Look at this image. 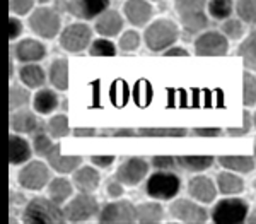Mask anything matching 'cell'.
I'll return each mask as SVG.
<instances>
[{
	"instance_id": "6da1fadb",
	"label": "cell",
	"mask_w": 256,
	"mask_h": 224,
	"mask_svg": "<svg viewBox=\"0 0 256 224\" xmlns=\"http://www.w3.org/2000/svg\"><path fill=\"white\" fill-rule=\"evenodd\" d=\"M207 6L208 0H174L178 18L188 35H200L207 30Z\"/></svg>"
},
{
	"instance_id": "7a4b0ae2",
	"label": "cell",
	"mask_w": 256,
	"mask_h": 224,
	"mask_svg": "<svg viewBox=\"0 0 256 224\" xmlns=\"http://www.w3.org/2000/svg\"><path fill=\"white\" fill-rule=\"evenodd\" d=\"M22 221L26 224H62L67 219L60 204L53 202L50 197H36L24 207Z\"/></svg>"
},
{
	"instance_id": "3957f363",
	"label": "cell",
	"mask_w": 256,
	"mask_h": 224,
	"mask_svg": "<svg viewBox=\"0 0 256 224\" xmlns=\"http://www.w3.org/2000/svg\"><path fill=\"white\" fill-rule=\"evenodd\" d=\"M180 40V28L171 19H158L147 26L144 43L150 52H166Z\"/></svg>"
},
{
	"instance_id": "277c9868",
	"label": "cell",
	"mask_w": 256,
	"mask_h": 224,
	"mask_svg": "<svg viewBox=\"0 0 256 224\" xmlns=\"http://www.w3.org/2000/svg\"><path fill=\"white\" fill-rule=\"evenodd\" d=\"M30 30L43 40H53L62 33V16L56 7H38L28 19Z\"/></svg>"
},
{
	"instance_id": "5b68a950",
	"label": "cell",
	"mask_w": 256,
	"mask_h": 224,
	"mask_svg": "<svg viewBox=\"0 0 256 224\" xmlns=\"http://www.w3.org/2000/svg\"><path fill=\"white\" fill-rule=\"evenodd\" d=\"M181 190V178L172 171L158 169L146 181V193L156 200H171Z\"/></svg>"
},
{
	"instance_id": "8992f818",
	"label": "cell",
	"mask_w": 256,
	"mask_h": 224,
	"mask_svg": "<svg viewBox=\"0 0 256 224\" xmlns=\"http://www.w3.org/2000/svg\"><path fill=\"white\" fill-rule=\"evenodd\" d=\"M212 221L217 224H241L248 221L250 205L242 198H236L232 195L218 200L212 209Z\"/></svg>"
},
{
	"instance_id": "52a82bcc",
	"label": "cell",
	"mask_w": 256,
	"mask_h": 224,
	"mask_svg": "<svg viewBox=\"0 0 256 224\" xmlns=\"http://www.w3.org/2000/svg\"><path fill=\"white\" fill-rule=\"evenodd\" d=\"M99 202L90 192H79L64 207L65 219L68 222H86L99 214Z\"/></svg>"
},
{
	"instance_id": "ba28073f",
	"label": "cell",
	"mask_w": 256,
	"mask_h": 224,
	"mask_svg": "<svg viewBox=\"0 0 256 224\" xmlns=\"http://www.w3.org/2000/svg\"><path fill=\"white\" fill-rule=\"evenodd\" d=\"M60 47L67 52L79 53L84 52L92 43V30L86 23H74L68 24L60 33Z\"/></svg>"
},
{
	"instance_id": "9c48e42d",
	"label": "cell",
	"mask_w": 256,
	"mask_h": 224,
	"mask_svg": "<svg viewBox=\"0 0 256 224\" xmlns=\"http://www.w3.org/2000/svg\"><path fill=\"white\" fill-rule=\"evenodd\" d=\"M52 180V173L46 163L43 161H28L20 168L18 175V183L26 190H43Z\"/></svg>"
},
{
	"instance_id": "30bf717a",
	"label": "cell",
	"mask_w": 256,
	"mask_h": 224,
	"mask_svg": "<svg viewBox=\"0 0 256 224\" xmlns=\"http://www.w3.org/2000/svg\"><path fill=\"white\" fill-rule=\"evenodd\" d=\"M98 221L102 224H132L137 222V207L128 200L110 202L99 210Z\"/></svg>"
},
{
	"instance_id": "8fae6325",
	"label": "cell",
	"mask_w": 256,
	"mask_h": 224,
	"mask_svg": "<svg viewBox=\"0 0 256 224\" xmlns=\"http://www.w3.org/2000/svg\"><path fill=\"white\" fill-rule=\"evenodd\" d=\"M193 47L200 57H222L229 52V38L222 31H204L198 35Z\"/></svg>"
},
{
	"instance_id": "7c38bea8",
	"label": "cell",
	"mask_w": 256,
	"mask_h": 224,
	"mask_svg": "<svg viewBox=\"0 0 256 224\" xmlns=\"http://www.w3.org/2000/svg\"><path fill=\"white\" fill-rule=\"evenodd\" d=\"M169 212L172 217L180 222H190V224H204L208 221V212L205 207L195 204L188 198H180L174 200L169 207Z\"/></svg>"
},
{
	"instance_id": "4fadbf2b",
	"label": "cell",
	"mask_w": 256,
	"mask_h": 224,
	"mask_svg": "<svg viewBox=\"0 0 256 224\" xmlns=\"http://www.w3.org/2000/svg\"><path fill=\"white\" fill-rule=\"evenodd\" d=\"M147 173H148V163L146 159H142V157H130V159H125L118 166L114 178H118L126 186H135L140 181H144Z\"/></svg>"
},
{
	"instance_id": "5bb4252c",
	"label": "cell",
	"mask_w": 256,
	"mask_h": 224,
	"mask_svg": "<svg viewBox=\"0 0 256 224\" xmlns=\"http://www.w3.org/2000/svg\"><path fill=\"white\" fill-rule=\"evenodd\" d=\"M111 0H67V12L77 19H98L102 12L110 9Z\"/></svg>"
},
{
	"instance_id": "9a60e30c",
	"label": "cell",
	"mask_w": 256,
	"mask_h": 224,
	"mask_svg": "<svg viewBox=\"0 0 256 224\" xmlns=\"http://www.w3.org/2000/svg\"><path fill=\"white\" fill-rule=\"evenodd\" d=\"M12 57L20 64H38L46 57V47L40 40L24 38L14 45Z\"/></svg>"
},
{
	"instance_id": "2e32d148",
	"label": "cell",
	"mask_w": 256,
	"mask_h": 224,
	"mask_svg": "<svg viewBox=\"0 0 256 224\" xmlns=\"http://www.w3.org/2000/svg\"><path fill=\"white\" fill-rule=\"evenodd\" d=\"M217 192V181H214L208 176H193L188 181V193L192 195V198L202 202V204H210L216 200Z\"/></svg>"
},
{
	"instance_id": "e0dca14e",
	"label": "cell",
	"mask_w": 256,
	"mask_h": 224,
	"mask_svg": "<svg viewBox=\"0 0 256 224\" xmlns=\"http://www.w3.org/2000/svg\"><path fill=\"white\" fill-rule=\"evenodd\" d=\"M123 14L134 26H146L154 16V9L148 0H126L123 6Z\"/></svg>"
},
{
	"instance_id": "ac0fdd59",
	"label": "cell",
	"mask_w": 256,
	"mask_h": 224,
	"mask_svg": "<svg viewBox=\"0 0 256 224\" xmlns=\"http://www.w3.org/2000/svg\"><path fill=\"white\" fill-rule=\"evenodd\" d=\"M46 161L50 168L55 169L56 173H62V175H68V173L77 171L82 166V157L79 156H62L58 144H55L52 147V151L46 154Z\"/></svg>"
},
{
	"instance_id": "d6986e66",
	"label": "cell",
	"mask_w": 256,
	"mask_h": 224,
	"mask_svg": "<svg viewBox=\"0 0 256 224\" xmlns=\"http://www.w3.org/2000/svg\"><path fill=\"white\" fill-rule=\"evenodd\" d=\"M94 30L99 36H104V38H113L118 36L123 30V18L118 11L108 9L106 12H102L101 16L96 19L94 24Z\"/></svg>"
},
{
	"instance_id": "ffe728a7",
	"label": "cell",
	"mask_w": 256,
	"mask_h": 224,
	"mask_svg": "<svg viewBox=\"0 0 256 224\" xmlns=\"http://www.w3.org/2000/svg\"><path fill=\"white\" fill-rule=\"evenodd\" d=\"M10 128L16 134H34L41 128L40 120L30 110H16L10 115Z\"/></svg>"
},
{
	"instance_id": "44dd1931",
	"label": "cell",
	"mask_w": 256,
	"mask_h": 224,
	"mask_svg": "<svg viewBox=\"0 0 256 224\" xmlns=\"http://www.w3.org/2000/svg\"><path fill=\"white\" fill-rule=\"evenodd\" d=\"M32 156V146L28 142L24 137L18 135L14 132L9 137V161L12 166L26 164L28 161H31Z\"/></svg>"
},
{
	"instance_id": "7402d4cb",
	"label": "cell",
	"mask_w": 256,
	"mask_h": 224,
	"mask_svg": "<svg viewBox=\"0 0 256 224\" xmlns=\"http://www.w3.org/2000/svg\"><path fill=\"white\" fill-rule=\"evenodd\" d=\"M74 185L79 192H90L98 190L99 183H101V176L96 166H80L77 171H74Z\"/></svg>"
},
{
	"instance_id": "603a6c76",
	"label": "cell",
	"mask_w": 256,
	"mask_h": 224,
	"mask_svg": "<svg viewBox=\"0 0 256 224\" xmlns=\"http://www.w3.org/2000/svg\"><path fill=\"white\" fill-rule=\"evenodd\" d=\"M19 79L26 88L40 89L46 84V72L38 64H22L19 67Z\"/></svg>"
},
{
	"instance_id": "cb8c5ba5",
	"label": "cell",
	"mask_w": 256,
	"mask_h": 224,
	"mask_svg": "<svg viewBox=\"0 0 256 224\" xmlns=\"http://www.w3.org/2000/svg\"><path fill=\"white\" fill-rule=\"evenodd\" d=\"M217 188L224 195H238L244 190V180L236 171H222L217 175Z\"/></svg>"
},
{
	"instance_id": "d4e9b609",
	"label": "cell",
	"mask_w": 256,
	"mask_h": 224,
	"mask_svg": "<svg viewBox=\"0 0 256 224\" xmlns=\"http://www.w3.org/2000/svg\"><path fill=\"white\" fill-rule=\"evenodd\" d=\"M217 161L224 169L236 171V173H239V175L251 173L256 166L254 157H251V156H220Z\"/></svg>"
},
{
	"instance_id": "484cf974",
	"label": "cell",
	"mask_w": 256,
	"mask_h": 224,
	"mask_svg": "<svg viewBox=\"0 0 256 224\" xmlns=\"http://www.w3.org/2000/svg\"><path fill=\"white\" fill-rule=\"evenodd\" d=\"M32 108L40 115H50L58 108V94L52 89H40L32 98Z\"/></svg>"
},
{
	"instance_id": "4316f807",
	"label": "cell",
	"mask_w": 256,
	"mask_h": 224,
	"mask_svg": "<svg viewBox=\"0 0 256 224\" xmlns=\"http://www.w3.org/2000/svg\"><path fill=\"white\" fill-rule=\"evenodd\" d=\"M48 79L52 86L58 91L68 88V62L67 59H56L52 62L48 70Z\"/></svg>"
},
{
	"instance_id": "83f0119b",
	"label": "cell",
	"mask_w": 256,
	"mask_h": 224,
	"mask_svg": "<svg viewBox=\"0 0 256 224\" xmlns=\"http://www.w3.org/2000/svg\"><path fill=\"white\" fill-rule=\"evenodd\" d=\"M74 193V186L72 183L64 176L58 178H52L48 183V197L52 198L56 204H65Z\"/></svg>"
},
{
	"instance_id": "f1b7e54d",
	"label": "cell",
	"mask_w": 256,
	"mask_h": 224,
	"mask_svg": "<svg viewBox=\"0 0 256 224\" xmlns=\"http://www.w3.org/2000/svg\"><path fill=\"white\" fill-rule=\"evenodd\" d=\"M178 166L188 173H202L212 168L216 159L212 156H178Z\"/></svg>"
},
{
	"instance_id": "f546056e",
	"label": "cell",
	"mask_w": 256,
	"mask_h": 224,
	"mask_svg": "<svg viewBox=\"0 0 256 224\" xmlns=\"http://www.w3.org/2000/svg\"><path fill=\"white\" fill-rule=\"evenodd\" d=\"M164 217V209L158 202H147L137 205V222L140 224H156Z\"/></svg>"
},
{
	"instance_id": "4dcf8cb0",
	"label": "cell",
	"mask_w": 256,
	"mask_h": 224,
	"mask_svg": "<svg viewBox=\"0 0 256 224\" xmlns=\"http://www.w3.org/2000/svg\"><path fill=\"white\" fill-rule=\"evenodd\" d=\"M207 12L212 19L222 23V21L232 18V14L236 12V2L234 0H208Z\"/></svg>"
},
{
	"instance_id": "1f68e13d",
	"label": "cell",
	"mask_w": 256,
	"mask_h": 224,
	"mask_svg": "<svg viewBox=\"0 0 256 224\" xmlns=\"http://www.w3.org/2000/svg\"><path fill=\"white\" fill-rule=\"evenodd\" d=\"M238 53L248 69L256 70V30H253L242 40V43L238 48Z\"/></svg>"
},
{
	"instance_id": "d6a6232c",
	"label": "cell",
	"mask_w": 256,
	"mask_h": 224,
	"mask_svg": "<svg viewBox=\"0 0 256 224\" xmlns=\"http://www.w3.org/2000/svg\"><path fill=\"white\" fill-rule=\"evenodd\" d=\"M188 134L183 127H144L138 128L140 137H184Z\"/></svg>"
},
{
	"instance_id": "836d02e7",
	"label": "cell",
	"mask_w": 256,
	"mask_h": 224,
	"mask_svg": "<svg viewBox=\"0 0 256 224\" xmlns=\"http://www.w3.org/2000/svg\"><path fill=\"white\" fill-rule=\"evenodd\" d=\"M30 88H22V86H10V93H9V105L10 111L20 110L26 105H30L31 101V93L28 91Z\"/></svg>"
},
{
	"instance_id": "e575fe53",
	"label": "cell",
	"mask_w": 256,
	"mask_h": 224,
	"mask_svg": "<svg viewBox=\"0 0 256 224\" xmlns=\"http://www.w3.org/2000/svg\"><path fill=\"white\" fill-rule=\"evenodd\" d=\"M236 14L244 24H256V0H236Z\"/></svg>"
},
{
	"instance_id": "d590c367",
	"label": "cell",
	"mask_w": 256,
	"mask_h": 224,
	"mask_svg": "<svg viewBox=\"0 0 256 224\" xmlns=\"http://www.w3.org/2000/svg\"><path fill=\"white\" fill-rule=\"evenodd\" d=\"M89 53L92 57H114L116 55V45L113 41L106 40L104 36L98 40H92L89 47Z\"/></svg>"
},
{
	"instance_id": "8d00e7d4",
	"label": "cell",
	"mask_w": 256,
	"mask_h": 224,
	"mask_svg": "<svg viewBox=\"0 0 256 224\" xmlns=\"http://www.w3.org/2000/svg\"><path fill=\"white\" fill-rule=\"evenodd\" d=\"M55 144L52 142V135H48L46 132L43 130V127L40 128L38 132H34V137H32V149L40 157H46V154L52 151V147Z\"/></svg>"
},
{
	"instance_id": "74e56055",
	"label": "cell",
	"mask_w": 256,
	"mask_h": 224,
	"mask_svg": "<svg viewBox=\"0 0 256 224\" xmlns=\"http://www.w3.org/2000/svg\"><path fill=\"white\" fill-rule=\"evenodd\" d=\"M46 130L53 139H62V137L68 135V132H70L68 118L65 117V115H56V117H53L48 122Z\"/></svg>"
},
{
	"instance_id": "f35d334b",
	"label": "cell",
	"mask_w": 256,
	"mask_h": 224,
	"mask_svg": "<svg viewBox=\"0 0 256 224\" xmlns=\"http://www.w3.org/2000/svg\"><path fill=\"white\" fill-rule=\"evenodd\" d=\"M242 103L244 106L256 105V76L244 72L242 76Z\"/></svg>"
},
{
	"instance_id": "ab89813d",
	"label": "cell",
	"mask_w": 256,
	"mask_h": 224,
	"mask_svg": "<svg viewBox=\"0 0 256 224\" xmlns=\"http://www.w3.org/2000/svg\"><path fill=\"white\" fill-rule=\"evenodd\" d=\"M220 31L224 33L229 40H239L244 35V23L241 19H226L220 24Z\"/></svg>"
},
{
	"instance_id": "60d3db41",
	"label": "cell",
	"mask_w": 256,
	"mask_h": 224,
	"mask_svg": "<svg viewBox=\"0 0 256 224\" xmlns=\"http://www.w3.org/2000/svg\"><path fill=\"white\" fill-rule=\"evenodd\" d=\"M140 43H142V38H140L138 33L134 30H128L120 36L118 48L122 50V52H135V50H138Z\"/></svg>"
},
{
	"instance_id": "b9f144b4",
	"label": "cell",
	"mask_w": 256,
	"mask_h": 224,
	"mask_svg": "<svg viewBox=\"0 0 256 224\" xmlns=\"http://www.w3.org/2000/svg\"><path fill=\"white\" fill-rule=\"evenodd\" d=\"M253 125L254 123H253V117H251V113L250 111H244V113H242V125L238 127V128H234V127L227 128V134L232 135V137L248 135L251 132V128H253Z\"/></svg>"
},
{
	"instance_id": "7bdbcfd3",
	"label": "cell",
	"mask_w": 256,
	"mask_h": 224,
	"mask_svg": "<svg viewBox=\"0 0 256 224\" xmlns=\"http://www.w3.org/2000/svg\"><path fill=\"white\" fill-rule=\"evenodd\" d=\"M36 0H9V9L14 16H26L32 12Z\"/></svg>"
},
{
	"instance_id": "ee69618b",
	"label": "cell",
	"mask_w": 256,
	"mask_h": 224,
	"mask_svg": "<svg viewBox=\"0 0 256 224\" xmlns=\"http://www.w3.org/2000/svg\"><path fill=\"white\" fill-rule=\"evenodd\" d=\"M152 166H154L156 169L172 171L178 166V161H176V157H171V156H156L154 159H152Z\"/></svg>"
},
{
	"instance_id": "f6af8a7d",
	"label": "cell",
	"mask_w": 256,
	"mask_h": 224,
	"mask_svg": "<svg viewBox=\"0 0 256 224\" xmlns=\"http://www.w3.org/2000/svg\"><path fill=\"white\" fill-rule=\"evenodd\" d=\"M101 135L104 137H137L138 130H134V128H104L101 130Z\"/></svg>"
},
{
	"instance_id": "bcb514c9",
	"label": "cell",
	"mask_w": 256,
	"mask_h": 224,
	"mask_svg": "<svg viewBox=\"0 0 256 224\" xmlns=\"http://www.w3.org/2000/svg\"><path fill=\"white\" fill-rule=\"evenodd\" d=\"M22 23H20V19L18 16L12 14L10 19H9V38L10 40H18L20 36V33H22Z\"/></svg>"
},
{
	"instance_id": "7dc6e473",
	"label": "cell",
	"mask_w": 256,
	"mask_h": 224,
	"mask_svg": "<svg viewBox=\"0 0 256 224\" xmlns=\"http://www.w3.org/2000/svg\"><path fill=\"white\" fill-rule=\"evenodd\" d=\"M193 134L196 137H218L222 134V128L218 127H196L193 128Z\"/></svg>"
},
{
	"instance_id": "c3c4849f",
	"label": "cell",
	"mask_w": 256,
	"mask_h": 224,
	"mask_svg": "<svg viewBox=\"0 0 256 224\" xmlns=\"http://www.w3.org/2000/svg\"><path fill=\"white\" fill-rule=\"evenodd\" d=\"M106 190H108V195L110 197H113V198H118V197H122L123 195V183L118 180V178H114V180H111L108 185H106Z\"/></svg>"
},
{
	"instance_id": "681fc988",
	"label": "cell",
	"mask_w": 256,
	"mask_h": 224,
	"mask_svg": "<svg viewBox=\"0 0 256 224\" xmlns=\"http://www.w3.org/2000/svg\"><path fill=\"white\" fill-rule=\"evenodd\" d=\"M90 163L96 166V168L108 169L114 163V156H92L90 157Z\"/></svg>"
},
{
	"instance_id": "f907efd6",
	"label": "cell",
	"mask_w": 256,
	"mask_h": 224,
	"mask_svg": "<svg viewBox=\"0 0 256 224\" xmlns=\"http://www.w3.org/2000/svg\"><path fill=\"white\" fill-rule=\"evenodd\" d=\"M164 57H186L190 55L188 53V50L186 48H181V47H171V48H168L166 52L162 53Z\"/></svg>"
},
{
	"instance_id": "816d5d0a",
	"label": "cell",
	"mask_w": 256,
	"mask_h": 224,
	"mask_svg": "<svg viewBox=\"0 0 256 224\" xmlns=\"http://www.w3.org/2000/svg\"><path fill=\"white\" fill-rule=\"evenodd\" d=\"M96 134H98L96 128H89V127L74 128V135H76V137H94Z\"/></svg>"
},
{
	"instance_id": "f5cc1de1",
	"label": "cell",
	"mask_w": 256,
	"mask_h": 224,
	"mask_svg": "<svg viewBox=\"0 0 256 224\" xmlns=\"http://www.w3.org/2000/svg\"><path fill=\"white\" fill-rule=\"evenodd\" d=\"M248 222H254L256 224V207L253 210L250 212V215H248Z\"/></svg>"
},
{
	"instance_id": "db71d44e",
	"label": "cell",
	"mask_w": 256,
	"mask_h": 224,
	"mask_svg": "<svg viewBox=\"0 0 256 224\" xmlns=\"http://www.w3.org/2000/svg\"><path fill=\"white\" fill-rule=\"evenodd\" d=\"M253 123H254V128H256V113L253 115Z\"/></svg>"
},
{
	"instance_id": "11a10c76",
	"label": "cell",
	"mask_w": 256,
	"mask_h": 224,
	"mask_svg": "<svg viewBox=\"0 0 256 224\" xmlns=\"http://www.w3.org/2000/svg\"><path fill=\"white\" fill-rule=\"evenodd\" d=\"M41 2H46V0H41Z\"/></svg>"
}]
</instances>
